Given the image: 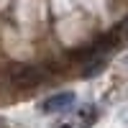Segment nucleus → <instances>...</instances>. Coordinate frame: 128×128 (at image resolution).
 <instances>
[{
    "label": "nucleus",
    "instance_id": "nucleus-1",
    "mask_svg": "<svg viewBox=\"0 0 128 128\" xmlns=\"http://www.w3.org/2000/svg\"><path fill=\"white\" fill-rule=\"evenodd\" d=\"M46 80H49V72L38 64H13V69H10V82L20 90H36Z\"/></svg>",
    "mask_w": 128,
    "mask_h": 128
},
{
    "label": "nucleus",
    "instance_id": "nucleus-2",
    "mask_svg": "<svg viewBox=\"0 0 128 128\" xmlns=\"http://www.w3.org/2000/svg\"><path fill=\"white\" fill-rule=\"evenodd\" d=\"M100 118V110L98 105L92 102H84V105H77L69 115H64V118H59L51 128H92L95 120Z\"/></svg>",
    "mask_w": 128,
    "mask_h": 128
},
{
    "label": "nucleus",
    "instance_id": "nucleus-3",
    "mask_svg": "<svg viewBox=\"0 0 128 128\" xmlns=\"http://www.w3.org/2000/svg\"><path fill=\"white\" fill-rule=\"evenodd\" d=\"M74 102H77V98H74V92H54L49 95L46 100H41L38 110L44 115H51V113H67L74 108Z\"/></svg>",
    "mask_w": 128,
    "mask_h": 128
},
{
    "label": "nucleus",
    "instance_id": "nucleus-4",
    "mask_svg": "<svg viewBox=\"0 0 128 128\" xmlns=\"http://www.w3.org/2000/svg\"><path fill=\"white\" fill-rule=\"evenodd\" d=\"M82 77H95V74H100L102 69H105V59H92V62H87V64H82Z\"/></svg>",
    "mask_w": 128,
    "mask_h": 128
}]
</instances>
